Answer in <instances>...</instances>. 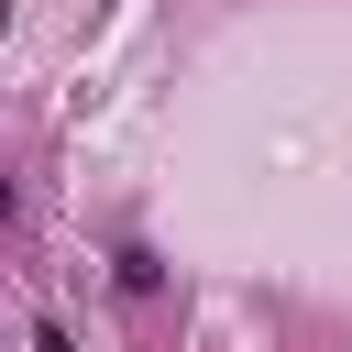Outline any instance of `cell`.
I'll use <instances>...</instances> for the list:
<instances>
[{"mask_svg":"<svg viewBox=\"0 0 352 352\" xmlns=\"http://www.w3.org/2000/svg\"><path fill=\"white\" fill-rule=\"evenodd\" d=\"M110 275H121V297H154V286H165V264H154L143 242H121V253H110Z\"/></svg>","mask_w":352,"mask_h":352,"instance_id":"1","label":"cell"}]
</instances>
